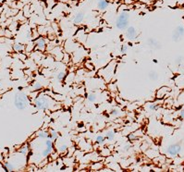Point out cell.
I'll list each match as a JSON object with an SVG mask.
<instances>
[{
	"mask_svg": "<svg viewBox=\"0 0 184 172\" xmlns=\"http://www.w3.org/2000/svg\"><path fill=\"white\" fill-rule=\"evenodd\" d=\"M95 143L96 144L98 145V146L100 147H103L106 145L107 143V138H106V136L105 135H98V136H96V138H95Z\"/></svg>",
	"mask_w": 184,
	"mask_h": 172,
	"instance_id": "obj_9",
	"label": "cell"
},
{
	"mask_svg": "<svg viewBox=\"0 0 184 172\" xmlns=\"http://www.w3.org/2000/svg\"><path fill=\"white\" fill-rule=\"evenodd\" d=\"M67 76H68V72L67 71H59L58 72V76H56V78H58V81H60V82H63V81H65L66 80V78H67Z\"/></svg>",
	"mask_w": 184,
	"mask_h": 172,
	"instance_id": "obj_19",
	"label": "cell"
},
{
	"mask_svg": "<svg viewBox=\"0 0 184 172\" xmlns=\"http://www.w3.org/2000/svg\"><path fill=\"white\" fill-rule=\"evenodd\" d=\"M12 48H13V50H14L15 52L19 53V52H22L25 49V46L20 43H15L14 45L12 46Z\"/></svg>",
	"mask_w": 184,
	"mask_h": 172,
	"instance_id": "obj_14",
	"label": "cell"
},
{
	"mask_svg": "<svg viewBox=\"0 0 184 172\" xmlns=\"http://www.w3.org/2000/svg\"><path fill=\"white\" fill-rule=\"evenodd\" d=\"M3 169H5V171H14L15 170V167L13 166L12 163L4 162L3 163Z\"/></svg>",
	"mask_w": 184,
	"mask_h": 172,
	"instance_id": "obj_15",
	"label": "cell"
},
{
	"mask_svg": "<svg viewBox=\"0 0 184 172\" xmlns=\"http://www.w3.org/2000/svg\"><path fill=\"white\" fill-rule=\"evenodd\" d=\"M33 104H34V107H35L37 109L46 111V110L56 109V105L58 103H56L52 97H50L49 95L42 94H39L35 98Z\"/></svg>",
	"mask_w": 184,
	"mask_h": 172,
	"instance_id": "obj_1",
	"label": "cell"
},
{
	"mask_svg": "<svg viewBox=\"0 0 184 172\" xmlns=\"http://www.w3.org/2000/svg\"><path fill=\"white\" fill-rule=\"evenodd\" d=\"M31 89H32V91H41L43 89V85L41 84L40 82H33V85L32 87H31Z\"/></svg>",
	"mask_w": 184,
	"mask_h": 172,
	"instance_id": "obj_21",
	"label": "cell"
},
{
	"mask_svg": "<svg viewBox=\"0 0 184 172\" xmlns=\"http://www.w3.org/2000/svg\"><path fill=\"white\" fill-rule=\"evenodd\" d=\"M68 151V145L67 144H61L60 146L58 147V154H63V153H66Z\"/></svg>",
	"mask_w": 184,
	"mask_h": 172,
	"instance_id": "obj_24",
	"label": "cell"
},
{
	"mask_svg": "<svg viewBox=\"0 0 184 172\" xmlns=\"http://www.w3.org/2000/svg\"><path fill=\"white\" fill-rule=\"evenodd\" d=\"M182 60H183V56H179L178 58H177V60H176V63L178 64V65H179L181 62H182Z\"/></svg>",
	"mask_w": 184,
	"mask_h": 172,
	"instance_id": "obj_30",
	"label": "cell"
},
{
	"mask_svg": "<svg viewBox=\"0 0 184 172\" xmlns=\"http://www.w3.org/2000/svg\"><path fill=\"white\" fill-rule=\"evenodd\" d=\"M1 2H3V0H0V3H1Z\"/></svg>",
	"mask_w": 184,
	"mask_h": 172,
	"instance_id": "obj_35",
	"label": "cell"
},
{
	"mask_svg": "<svg viewBox=\"0 0 184 172\" xmlns=\"http://www.w3.org/2000/svg\"><path fill=\"white\" fill-rule=\"evenodd\" d=\"M181 143H173V144H170L166 148V155L170 157H176L179 155V153L181 152Z\"/></svg>",
	"mask_w": 184,
	"mask_h": 172,
	"instance_id": "obj_4",
	"label": "cell"
},
{
	"mask_svg": "<svg viewBox=\"0 0 184 172\" xmlns=\"http://www.w3.org/2000/svg\"><path fill=\"white\" fill-rule=\"evenodd\" d=\"M105 136H106L107 141H113L116 137V132L114 131H107L106 133H105Z\"/></svg>",
	"mask_w": 184,
	"mask_h": 172,
	"instance_id": "obj_17",
	"label": "cell"
},
{
	"mask_svg": "<svg viewBox=\"0 0 184 172\" xmlns=\"http://www.w3.org/2000/svg\"><path fill=\"white\" fill-rule=\"evenodd\" d=\"M130 12L127 10H122L117 15L116 20V27L119 31H125L129 27V20H130Z\"/></svg>",
	"mask_w": 184,
	"mask_h": 172,
	"instance_id": "obj_2",
	"label": "cell"
},
{
	"mask_svg": "<svg viewBox=\"0 0 184 172\" xmlns=\"http://www.w3.org/2000/svg\"><path fill=\"white\" fill-rule=\"evenodd\" d=\"M181 36H179V33H177L176 32H173V33H172V40L174 41V42H179V40H181Z\"/></svg>",
	"mask_w": 184,
	"mask_h": 172,
	"instance_id": "obj_28",
	"label": "cell"
},
{
	"mask_svg": "<svg viewBox=\"0 0 184 172\" xmlns=\"http://www.w3.org/2000/svg\"><path fill=\"white\" fill-rule=\"evenodd\" d=\"M58 137H59V133L56 130H53V129L49 130V138L53 141V142H56V141L58 139Z\"/></svg>",
	"mask_w": 184,
	"mask_h": 172,
	"instance_id": "obj_12",
	"label": "cell"
},
{
	"mask_svg": "<svg viewBox=\"0 0 184 172\" xmlns=\"http://www.w3.org/2000/svg\"><path fill=\"white\" fill-rule=\"evenodd\" d=\"M34 47H35V49L41 51V52L45 51L46 48L45 38L43 36H39L38 38H36L35 41H34Z\"/></svg>",
	"mask_w": 184,
	"mask_h": 172,
	"instance_id": "obj_6",
	"label": "cell"
},
{
	"mask_svg": "<svg viewBox=\"0 0 184 172\" xmlns=\"http://www.w3.org/2000/svg\"><path fill=\"white\" fill-rule=\"evenodd\" d=\"M159 107V105L158 103H156V102H152V103H149L148 105H147V108L149 111H152V112H155L156 111L157 109H158Z\"/></svg>",
	"mask_w": 184,
	"mask_h": 172,
	"instance_id": "obj_16",
	"label": "cell"
},
{
	"mask_svg": "<svg viewBox=\"0 0 184 172\" xmlns=\"http://www.w3.org/2000/svg\"><path fill=\"white\" fill-rule=\"evenodd\" d=\"M100 154H101V156H108L111 155V151L109 150L108 148L105 147V148H102L101 151H100Z\"/></svg>",
	"mask_w": 184,
	"mask_h": 172,
	"instance_id": "obj_23",
	"label": "cell"
},
{
	"mask_svg": "<svg viewBox=\"0 0 184 172\" xmlns=\"http://www.w3.org/2000/svg\"><path fill=\"white\" fill-rule=\"evenodd\" d=\"M175 32H176L177 33H179V35L181 37L184 36V26L179 25L178 27L176 28V30H175Z\"/></svg>",
	"mask_w": 184,
	"mask_h": 172,
	"instance_id": "obj_22",
	"label": "cell"
},
{
	"mask_svg": "<svg viewBox=\"0 0 184 172\" xmlns=\"http://www.w3.org/2000/svg\"><path fill=\"white\" fill-rule=\"evenodd\" d=\"M30 100L29 97L26 95L24 92H20L19 94H17L15 95L14 98V105L15 107L20 109V110H24L28 107V105H30Z\"/></svg>",
	"mask_w": 184,
	"mask_h": 172,
	"instance_id": "obj_3",
	"label": "cell"
},
{
	"mask_svg": "<svg viewBox=\"0 0 184 172\" xmlns=\"http://www.w3.org/2000/svg\"><path fill=\"white\" fill-rule=\"evenodd\" d=\"M108 88H109V90H110L112 92H117V86L115 82H111V83H109L108 84Z\"/></svg>",
	"mask_w": 184,
	"mask_h": 172,
	"instance_id": "obj_27",
	"label": "cell"
},
{
	"mask_svg": "<svg viewBox=\"0 0 184 172\" xmlns=\"http://www.w3.org/2000/svg\"><path fill=\"white\" fill-rule=\"evenodd\" d=\"M69 55H67V54H65L64 56H63V61L64 62H66V63H68L69 62Z\"/></svg>",
	"mask_w": 184,
	"mask_h": 172,
	"instance_id": "obj_32",
	"label": "cell"
},
{
	"mask_svg": "<svg viewBox=\"0 0 184 172\" xmlns=\"http://www.w3.org/2000/svg\"><path fill=\"white\" fill-rule=\"evenodd\" d=\"M139 138V136L136 134V132H132V133H130L128 135V140L130 141V142H133V141L137 140Z\"/></svg>",
	"mask_w": 184,
	"mask_h": 172,
	"instance_id": "obj_26",
	"label": "cell"
},
{
	"mask_svg": "<svg viewBox=\"0 0 184 172\" xmlns=\"http://www.w3.org/2000/svg\"><path fill=\"white\" fill-rule=\"evenodd\" d=\"M148 76L153 81H156L157 79H158V74H157L155 71H150L148 73Z\"/></svg>",
	"mask_w": 184,
	"mask_h": 172,
	"instance_id": "obj_25",
	"label": "cell"
},
{
	"mask_svg": "<svg viewBox=\"0 0 184 172\" xmlns=\"http://www.w3.org/2000/svg\"><path fill=\"white\" fill-rule=\"evenodd\" d=\"M84 13H83L82 11H79L78 13H76L75 16H74L73 18V23L76 24V25H79L81 24L83 20H84Z\"/></svg>",
	"mask_w": 184,
	"mask_h": 172,
	"instance_id": "obj_8",
	"label": "cell"
},
{
	"mask_svg": "<svg viewBox=\"0 0 184 172\" xmlns=\"http://www.w3.org/2000/svg\"><path fill=\"white\" fill-rule=\"evenodd\" d=\"M85 97L90 103H94V102H96V99H97V96H96L94 92H90V94H86Z\"/></svg>",
	"mask_w": 184,
	"mask_h": 172,
	"instance_id": "obj_18",
	"label": "cell"
},
{
	"mask_svg": "<svg viewBox=\"0 0 184 172\" xmlns=\"http://www.w3.org/2000/svg\"><path fill=\"white\" fill-rule=\"evenodd\" d=\"M147 45L150 47L155 48V49H159V48H161V44L158 41H156V40H155V39H153V38H149L148 39Z\"/></svg>",
	"mask_w": 184,
	"mask_h": 172,
	"instance_id": "obj_10",
	"label": "cell"
},
{
	"mask_svg": "<svg viewBox=\"0 0 184 172\" xmlns=\"http://www.w3.org/2000/svg\"><path fill=\"white\" fill-rule=\"evenodd\" d=\"M125 36L129 41L134 42L135 40H137V38L139 36V32L134 26H129V27L125 30Z\"/></svg>",
	"mask_w": 184,
	"mask_h": 172,
	"instance_id": "obj_5",
	"label": "cell"
},
{
	"mask_svg": "<svg viewBox=\"0 0 184 172\" xmlns=\"http://www.w3.org/2000/svg\"><path fill=\"white\" fill-rule=\"evenodd\" d=\"M30 145L27 143V144H23L22 146H21L20 149H19V153L20 154H22V155H24V156H27L28 154L31 152L30 151Z\"/></svg>",
	"mask_w": 184,
	"mask_h": 172,
	"instance_id": "obj_13",
	"label": "cell"
},
{
	"mask_svg": "<svg viewBox=\"0 0 184 172\" xmlns=\"http://www.w3.org/2000/svg\"><path fill=\"white\" fill-rule=\"evenodd\" d=\"M130 147H131V145H130V144H127V145H125V146H124V151H129V150L130 149Z\"/></svg>",
	"mask_w": 184,
	"mask_h": 172,
	"instance_id": "obj_33",
	"label": "cell"
},
{
	"mask_svg": "<svg viewBox=\"0 0 184 172\" xmlns=\"http://www.w3.org/2000/svg\"><path fill=\"white\" fill-rule=\"evenodd\" d=\"M129 50V45H122L120 47V52L121 54H126Z\"/></svg>",
	"mask_w": 184,
	"mask_h": 172,
	"instance_id": "obj_29",
	"label": "cell"
},
{
	"mask_svg": "<svg viewBox=\"0 0 184 172\" xmlns=\"http://www.w3.org/2000/svg\"><path fill=\"white\" fill-rule=\"evenodd\" d=\"M109 116H110L111 118H117L120 116V110L119 108H113L111 109L110 113H109Z\"/></svg>",
	"mask_w": 184,
	"mask_h": 172,
	"instance_id": "obj_20",
	"label": "cell"
},
{
	"mask_svg": "<svg viewBox=\"0 0 184 172\" xmlns=\"http://www.w3.org/2000/svg\"><path fill=\"white\" fill-rule=\"evenodd\" d=\"M179 118L184 120V107L181 110V111H179Z\"/></svg>",
	"mask_w": 184,
	"mask_h": 172,
	"instance_id": "obj_31",
	"label": "cell"
},
{
	"mask_svg": "<svg viewBox=\"0 0 184 172\" xmlns=\"http://www.w3.org/2000/svg\"><path fill=\"white\" fill-rule=\"evenodd\" d=\"M35 135L41 139H47V138H49V131L42 129V130H39L38 131H36Z\"/></svg>",
	"mask_w": 184,
	"mask_h": 172,
	"instance_id": "obj_11",
	"label": "cell"
},
{
	"mask_svg": "<svg viewBox=\"0 0 184 172\" xmlns=\"http://www.w3.org/2000/svg\"><path fill=\"white\" fill-rule=\"evenodd\" d=\"M153 62H154V63H158V60H156V59H153Z\"/></svg>",
	"mask_w": 184,
	"mask_h": 172,
	"instance_id": "obj_34",
	"label": "cell"
},
{
	"mask_svg": "<svg viewBox=\"0 0 184 172\" xmlns=\"http://www.w3.org/2000/svg\"><path fill=\"white\" fill-rule=\"evenodd\" d=\"M109 7V0H101L97 1V10L99 11H106Z\"/></svg>",
	"mask_w": 184,
	"mask_h": 172,
	"instance_id": "obj_7",
	"label": "cell"
}]
</instances>
